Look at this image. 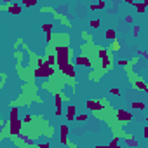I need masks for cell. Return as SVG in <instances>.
Masks as SVG:
<instances>
[{
  "mask_svg": "<svg viewBox=\"0 0 148 148\" xmlns=\"http://www.w3.org/2000/svg\"><path fill=\"white\" fill-rule=\"evenodd\" d=\"M138 56H143V58L148 61V53H146V51H138Z\"/></svg>",
  "mask_w": 148,
  "mask_h": 148,
  "instance_id": "obj_30",
  "label": "cell"
},
{
  "mask_svg": "<svg viewBox=\"0 0 148 148\" xmlns=\"http://www.w3.org/2000/svg\"><path fill=\"white\" fill-rule=\"evenodd\" d=\"M115 117H117V120L120 122V124H129L134 117H132V113L131 112H127V110H124V108H119V110H115Z\"/></svg>",
  "mask_w": 148,
  "mask_h": 148,
  "instance_id": "obj_5",
  "label": "cell"
},
{
  "mask_svg": "<svg viewBox=\"0 0 148 148\" xmlns=\"http://www.w3.org/2000/svg\"><path fill=\"white\" fill-rule=\"evenodd\" d=\"M145 92H146V94H148V87H146V89H145Z\"/></svg>",
  "mask_w": 148,
  "mask_h": 148,
  "instance_id": "obj_44",
  "label": "cell"
},
{
  "mask_svg": "<svg viewBox=\"0 0 148 148\" xmlns=\"http://www.w3.org/2000/svg\"><path fill=\"white\" fill-rule=\"evenodd\" d=\"M58 70H59L66 78H75V77H77V73H75V63H72V61H68V63L58 66Z\"/></svg>",
  "mask_w": 148,
  "mask_h": 148,
  "instance_id": "obj_4",
  "label": "cell"
},
{
  "mask_svg": "<svg viewBox=\"0 0 148 148\" xmlns=\"http://www.w3.org/2000/svg\"><path fill=\"white\" fill-rule=\"evenodd\" d=\"M98 9H100V7H98V4H91L89 5V11H98Z\"/></svg>",
  "mask_w": 148,
  "mask_h": 148,
  "instance_id": "obj_34",
  "label": "cell"
},
{
  "mask_svg": "<svg viewBox=\"0 0 148 148\" xmlns=\"http://www.w3.org/2000/svg\"><path fill=\"white\" fill-rule=\"evenodd\" d=\"M98 7H100V9H105V7H106V2H105V0H100V2H98Z\"/></svg>",
  "mask_w": 148,
  "mask_h": 148,
  "instance_id": "obj_31",
  "label": "cell"
},
{
  "mask_svg": "<svg viewBox=\"0 0 148 148\" xmlns=\"http://www.w3.org/2000/svg\"><path fill=\"white\" fill-rule=\"evenodd\" d=\"M105 38H106V40H110V42H112V40H115V38H117V31H115L113 28H108V30L105 31Z\"/></svg>",
  "mask_w": 148,
  "mask_h": 148,
  "instance_id": "obj_13",
  "label": "cell"
},
{
  "mask_svg": "<svg viewBox=\"0 0 148 148\" xmlns=\"http://www.w3.org/2000/svg\"><path fill=\"white\" fill-rule=\"evenodd\" d=\"M132 87H134L136 91H145L148 85L141 80V77H136V78H132Z\"/></svg>",
  "mask_w": 148,
  "mask_h": 148,
  "instance_id": "obj_11",
  "label": "cell"
},
{
  "mask_svg": "<svg viewBox=\"0 0 148 148\" xmlns=\"http://www.w3.org/2000/svg\"><path fill=\"white\" fill-rule=\"evenodd\" d=\"M132 7L136 9V12H138V14H145V12H146V5H145L143 2H141V4H139V2H134V5H132Z\"/></svg>",
  "mask_w": 148,
  "mask_h": 148,
  "instance_id": "obj_16",
  "label": "cell"
},
{
  "mask_svg": "<svg viewBox=\"0 0 148 148\" xmlns=\"http://www.w3.org/2000/svg\"><path fill=\"white\" fill-rule=\"evenodd\" d=\"M75 117H77V106L68 105L66 106V120H75Z\"/></svg>",
  "mask_w": 148,
  "mask_h": 148,
  "instance_id": "obj_12",
  "label": "cell"
},
{
  "mask_svg": "<svg viewBox=\"0 0 148 148\" xmlns=\"http://www.w3.org/2000/svg\"><path fill=\"white\" fill-rule=\"evenodd\" d=\"M73 63H75V65H80V66H85V68H92V61H91L87 56H84V54H82V56H77Z\"/></svg>",
  "mask_w": 148,
  "mask_h": 148,
  "instance_id": "obj_10",
  "label": "cell"
},
{
  "mask_svg": "<svg viewBox=\"0 0 148 148\" xmlns=\"http://www.w3.org/2000/svg\"><path fill=\"white\" fill-rule=\"evenodd\" d=\"M38 148H49V143H37Z\"/></svg>",
  "mask_w": 148,
  "mask_h": 148,
  "instance_id": "obj_36",
  "label": "cell"
},
{
  "mask_svg": "<svg viewBox=\"0 0 148 148\" xmlns=\"http://www.w3.org/2000/svg\"><path fill=\"white\" fill-rule=\"evenodd\" d=\"M122 2H125L127 5H134V0H122Z\"/></svg>",
  "mask_w": 148,
  "mask_h": 148,
  "instance_id": "obj_40",
  "label": "cell"
},
{
  "mask_svg": "<svg viewBox=\"0 0 148 148\" xmlns=\"http://www.w3.org/2000/svg\"><path fill=\"white\" fill-rule=\"evenodd\" d=\"M63 100L65 98L59 92H54V103H56V117L63 115Z\"/></svg>",
  "mask_w": 148,
  "mask_h": 148,
  "instance_id": "obj_8",
  "label": "cell"
},
{
  "mask_svg": "<svg viewBox=\"0 0 148 148\" xmlns=\"http://www.w3.org/2000/svg\"><path fill=\"white\" fill-rule=\"evenodd\" d=\"M143 138H145V139H148V125H145V127H143Z\"/></svg>",
  "mask_w": 148,
  "mask_h": 148,
  "instance_id": "obj_33",
  "label": "cell"
},
{
  "mask_svg": "<svg viewBox=\"0 0 148 148\" xmlns=\"http://www.w3.org/2000/svg\"><path fill=\"white\" fill-rule=\"evenodd\" d=\"M124 141H125V145H129V146H138V139L132 138L131 134H125V136H124Z\"/></svg>",
  "mask_w": 148,
  "mask_h": 148,
  "instance_id": "obj_15",
  "label": "cell"
},
{
  "mask_svg": "<svg viewBox=\"0 0 148 148\" xmlns=\"http://www.w3.org/2000/svg\"><path fill=\"white\" fill-rule=\"evenodd\" d=\"M5 78H7V75H5V73H2V82H0V85H2V87L5 85Z\"/></svg>",
  "mask_w": 148,
  "mask_h": 148,
  "instance_id": "obj_37",
  "label": "cell"
},
{
  "mask_svg": "<svg viewBox=\"0 0 148 148\" xmlns=\"http://www.w3.org/2000/svg\"><path fill=\"white\" fill-rule=\"evenodd\" d=\"M87 119H89L87 113H77V117H75V120H78V122H85Z\"/></svg>",
  "mask_w": 148,
  "mask_h": 148,
  "instance_id": "obj_24",
  "label": "cell"
},
{
  "mask_svg": "<svg viewBox=\"0 0 148 148\" xmlns=\"http://www.w3.org/2000/svg\"><path fill=\"white\" fill-rule=\"evenodd\" d=\"M89 26H91L92 30H98V28L101 26V21H100V19H91V21H89Z\"/></svg>",
  "mask_w": 148,
  "mask_h": 148,
  "instance_id": "obj_21",
  "label": "cell"
},
{
  "mask_svg": "<svg viewBox=\"0 0 148 148\" xmlns=\"http://www.w3.org/2000/svg\"><path fill=\"white\" fill-rule=\"evenodd\" d=\"M54 53H56L58 66H61V65L72 61V54H73V51L70 49V45H66V44H63V42H61V44H56V45H54Z\"/></svg>",
  "mask_w": 148,
  "mask_h": 148,
  "instance_id": "obj_3",
  "label": "cell"
},
{
  "mask_svg": "<svg viewBox=\"0 0 148 148\" xmlns=\"http://www.w3.org/2000/svg\"><path fill=\"white\" fill-rule=\"evenodd\" d=\"M23 4L19 5V4H11V5H5V4H2V5H0V11H7V12H11V14H14V16H19L21 12H23Z\"/></svg>",
  "mask_w": 148,
  "mask_h": 148,
  "instance_id": "obj_7",
  "label": "cell"
},
{
  "mask_svg": "<svg viewBox=\"0 0 148 148\" xmlns=\"http://www.w3.org/2000/svg\"><path fill=\"white\" fill-rule=\"evenodd\" d=\"M45 40H47V44H53V40H54V33L51 31V33H45Z\"/></svg>",
  "mask_w": 148,
  "mask_h": 148,
  "instance_id": "obj_26",
  "label": "cell"
},
{
  "mask_svg": "<svg viewBox=\"0 0 148 148\" xmlns=\"http://www.w3.org/2000/svg\"><path fill=\"white\" fill-rule=\"evenodd\" d=\"M132 35H134V37H138V35H139V26H138V25L132 28Z\"/></svg>",
  "mask_w": 148,
  "mask_h": 148,
  "instance_id": "obj_32",
  "label": "cell"
},
{
  "mask_svg": "<svg viewBox=\"0 0 148 148\" xmlns=\"http://www.w3.org/2000/svg\"><path fill=\"white\" fill-rule=\"evenodd\" d=\"M53 28H54V23H44V25H42V30H44L45 33H51Z\"/></svg>",
  "mask_w": 148,
  "mask_h": 148,
  "instance_id": "obj_20",
  "label": "cell"
},
{
  "mask_svg": "<svg viewBox=\"0 0 148 148\" xmlns=\"http://www.w3.org/2000/svg\"><path fill=\"white\" fill-rule=\"evenodd\" d=\"M59 11H61V12L65 14V12H66V5H61V7H59Z\"/></svg>",
  "mask_w": 148,
  "mask_h": 148,
  "instance_id": "obj_41",
  "label": "cell"
},
{
  "mask_svg": "<svg viewBox=\"0 0 148 148\" xmlns=\"http://www.w3.org/2000/svg\"><path fill=\"white\" fill-rule=\"evenodd\" d=\"M82 37H84V38H85V40H91V35H89V33H87V31H82Z\"/></svg>",
  "mask_w": 148,
  "mask_h": 148,
  "instance_id": "obj_38",
  "label": "cell"
},
{
  "mask_svg": "<svg viewBox=\"0 0 148 148\" xmlns=\"http://www.w3.org/2000/svg\"><path fill=\"white\" fill-rule=\"evenodd\" d=\"M124 21H125V23H132L134 19H132V16H125V19H124Z\"/></svg>",
  "mask_w": 148,
  "mask_h": 148,
  "instance_id": "obj_39",
  "label": "cell"
},
{
  "mask_svg": "<svg viewBox=\"0 0 148 148\" xmlns=\"http://www.w3.org/2000/svg\"><path fill=\"white\" fill-rule=\"evenodd\" d=\"M59 134H61L59 143L61 145H70V141H68V124H61L59 125Z\"/></svg>",
  "mask_w": 148,
  "mask_h": 148,
  "instance_id": "obj_9",
  "label": "cell"
},
{
  "mask_svg": "<svg viewBox=\"0 0 148 148\" xmlns=\"http://www.w3.org/2000/svg\"><path fill=\"white\" fill-rule=\"evenodd\" d=\"M110 51H120V49H122V45H120V42L115 38V40H112V44H110Z\"/></svg>",
  "mask_w": 148,
  "mask_h": 148,
  "instance_id": "obj_18",
  "label": "cell"
},
{
  "mask_svg": "<svg viewBox=\"0 0 148 148\" xmlns=\"http://www.w3.org/2000/svg\"><path fill=\"white\" fill-rule=\"evenodd\" d=\"M131 108H132V110H138V112H143V110L146 108V105H145L143 101H132V103H131Z\"/></svg>",
  "mask_w": 148,
  "mask_h": 148,
  "instance_id": "obj_14",
  "label": "cell"
},
{
  "mask_svg": "<svg viewBox=\"0 0 148 148\" xmlns=\"http://www.w3.org/2000/svg\"><path fill=\"white\" fill-rule=\"evenodd\" d=\"M19 108L18 106H12L11 112H9V120H7V127H9V134L14 138H18L21 134V120H19Z\"/></svg>",
  "mask_w": 148,
  "mask_h": 148,
  "instance_id": "obj_2",
  "label": "cell"
},
{
  "mask_svg": "<svg viewBox=\"0 0 148 148\" xmlns=\"http://www.w3.org/2000/svg\"><path fill=\"white\" fill-rule=\"evenodd\" d=\"M45 61H47L49 65H53V66H54V65H58V59H56V53H49V54H47V58H45Z\"/></svg>",
  "mask_w": 148,
  "mask_h": 148,
  "instance_id": "obj_17",
  "label": "cell"
},
{
  "mask_svg": "<svg viewBox=\"0 0 148 148\" xmlns=\"http://www.w3.org/2000/svg\"><path fill=\"white\" fill-rule=\"evenodd\" d=\"M18 138H19V139H21V141H23V143H26V145H30V146H33V145H35V141H33V139H31V138H26V136H25V134H19V136H18Z\"/></svg>",
  "mask_w": 148,
  "mask_h": 148,
  "instance_id": "obj_19",
  "label": "cell"
},
{
  "mask_svg": "<svg viewBox=\"0 0 148 148\" xmlns=\"http://www.w3.org/2000/svg\"><path fill=\"white\" fill-rule=\"evenodd\" d=\"M103 105H105V103H103V100H87V101H85L87 110H91V112H94V113L101 112V110L105 108Z\"/></svg>",
  "mask_w": 148,
  "mask_h": 148,
  "instance_id": "obj_6",
  "label": "cell"
},
{
  "mask_svg": "<svg viewBox=\"0 0 148 148\" xmlns=\"http://www.w3.org/2000/svg\"><path fill=\"white\" fill-rule=\"evenodd\" d=\"M21 4H23L25 7H33V5L38 4V0H21Z\"/></svg>",
  "mask_w": 148,
  "mask_h": 148,
  "instance_id": "obj_22",
  "label": "cell"
},
{
  "mask_svg": "<svg viewBox=\"0 0 148 148\" xmlns=\"http://www.w3.org/2000/svg\"><path fill=\"white\" fill-rule=\"evenodd\" d=\"M35 59H37V68L33 70V77L35 78H51V77L56 75V68L53 65H49L42 58H35Z\"/></svg>",
  "mask_w": 148,
  "mask_h": 148,
  "instance_id": "obj_1",
  "label": "cell"
},
{
  "mask_svg": "<svg viewBox=\"0 0 148 148\" xmlns=\"http://www.w3.org/2000/svg\"><path fill=\"white\" fill-rule=\"evenodd\" d=\"M110 92H112L113 96H117V98L120 96V89H117V87H112V89H110Z\"/></svg>",
  "mask_w": 148,
  "mask_h": 148,
  "instance_id": "obj_29",
  "label": "cell"
},
{
  "mask_svg": "<svg viewBox=\"0 0 148 148\" xmlns=\"http://www.w3.org/2000/svg\"><path fill=\"white\" fill-rule=\"evenodd\" d=\"M143 4H145V5H146V7H148V0H143Z\"/></svg>",
  "mask_w": 148,
  "mask_h": 148,
  "instance_id": "obj_43",
  "label": "cell"
},
{
  "mask_svg": "<svg viewBox=\"0 0 148 148\" xmlns=\"http://www.w3.org/2000/svg\"><path fill=\"white\" fill-rule=\"evenodd\" d=\"M119 141H120V136L117 134V136H115V138L108 143V146H110V148H117V146H119Z\"/></svg>",
  "mask_w": 148,
  "mask_h": 148,
  "instance_id": "obj_23",
  "label": "cell"
},
{
  "mask_svg": "<svg viewBox=\"0 0 148 148\" xmlns=\"http://www.w3.org/2000/svg\"><path fill=\"white\" fill-rule=\"evenodd\" d=\"M21 45H23V38H18V40H16V44H14V51H18Z\"/></svg>",
  "mask_w": 148,
  "mask_h": 148,
  "instance_id": "obj_28",
  "label": "cell"
},
{
  "mask_svg": "<svg viewBox=\"0 0 148 148\" xmlns=\"http://www.w3.org/2000/svg\"><path fill=\"white\" fill-rule=\"evenodd\" d=\"M117 65H120L122 68H127V65H131V61H127V59H119Z\"/></svg>",
  "mask_w": 148,
  "mask_h": 148,
  "instance_id": "obj_27",
  "label": "cell"
},
{
  "mask_svg": "<svg viewBox=\"0 0 148 148\" xmlns=\"http://www.w3.org/2000/svg\"><path fill=\"white\" fill-rule=\"evenodd\" d=\"M4 4H5V5H11V4H12V0H4Z\"/></svg>",
  "mask_w": 148,
  "mask_h": 148,
  "instance_id": "obj_42",
  "label": "cell"
},
{
  "mask_svg": "<svg viewBox=\"0 0 148 148\" xmlns=\"http://www.w3.org/2000/svg\"><path fill=\"white\" fill-rule=\"evenodd\" d=\"M145 120H146V125H148V119H145Z\"/></svg>",
  "mask_w": 148,
  "mask_h": 148,
  "instance_id": "obj_45",
  "label": "cell"
},
{
  "mask_svg": "<svg viewBox=\"0 0 148 148\" xmlns=\"http://www.w3.org/2000/svg\"><path fill=\"white\" fill-rule=\"evenodd\" d=\"M23 122H25L26 125H28V124H31V122H33V115H30V113H26V115H25V119H23Z\"/></svg>",
  "mask_w": 148,
  "mask_h": 148,
  "instance_id": "obj_25",
  "label": "cell"
},
{
  "mask_svg": "<svg viewBox=\"0 0 148 148\" xmlns=\"http://www.w3.org/2000/svg\"><path fill=\"white\" fill-rule=\"evenodd\" d=\"M117 5H113V9H108V14H117Z\"/></svg>",
  "mask_w": 148,
  "mask_h": 148,
  "instance_id": "obj_35",
  "label": "cell"
}]
</instances>
